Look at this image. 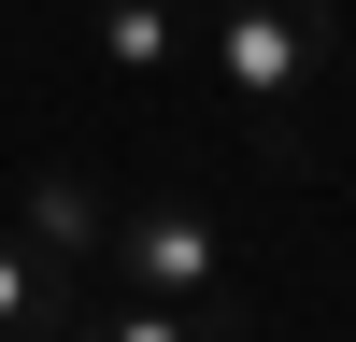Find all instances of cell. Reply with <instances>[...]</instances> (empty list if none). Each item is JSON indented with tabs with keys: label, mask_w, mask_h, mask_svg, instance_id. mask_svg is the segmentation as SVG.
Returning <instances> with one entry per match:
<instances>
[{
	"label": "cell",
	"mask_w": 356,
	"mask_h": 342,
	"mask_svg": "<svg viewBox=\"0 0 356 342\" xmlns=\"http://www.w3.org/2000/svg\"><path fill=\"white\" fill-rule=\"evenodd\" d=\"M342 43V0H228L214 28H200V57H214V86L257 114V129H285V114L314 100V72H328Z\"/></svg>",
	"instance_id": "obj_1"
},
{
	"label": "cell",
	"mask_w": 356,
	"mask_h": 342,
	"mask_svg": "<svg viewBox=\"0 0 356 342\" xmlns=\"http://www.w3.org/2000/svg\"><path fill=\"white\" fill-rule=\"evenodd\" d=\"M100 271L129 285V300H214V285H228V243H214L200 200H143V214H114Z\"/></svg>",
	"instance_id": "obj_2"
},
{
	"label": "cell",
	"mask_w": 356,
	"mask_h": 342,
	"mask_svg": "<svg viewBox=\"0 0 356 342\" xmlns=\"http://www.w3.org/2000/svg\"><path fill=\"white\" fill-rule=\"evenodd\" d=\"M15 228H29V243H43L57 271L86 285V271H100V243H114V200L86 186L72 157H43V171H29V186H15Z\"/></svg>",
	"instance_id": "obj_3"
},
{
	"label": "cell",
	"mask_w": 356,
	"mask_h": 342,
	"mask_svg": "<svg viewBox=\"0 0 356 342\" xmlns=\"http://www.w3.org/2000/svg\"><path fill=\"white\" fill-rule=\"evenodd\" d=\"M72 314H86V285L57 271L29 228H0V342H72Z\"/></svg>",
	"instance_id": "obj_4"
},
{
	"label": "cell",
	"mask_w": 356,
	"mask_h": 342,
	"mask_svg": "<svg viewBox=\"0 0 356 342\" xmlns=\"http://www.w3.org/2000/svg\"><path fill=\"white\" fill-rule=\"evenodd\" d=\"M86 43H100V57H114L129 86H157L171 57L200 43V28H186V0H100V15H86Z\"/></svg>",
	"instance_id": "obj_5"
},
{
	"label": "cell",
	"mask_w": 356,
	"mask_h": 342,
	"mask_svg": "<svg viewBox=\"0 0 356 342\" xmlns=\"http://www.w3.org/2000/svg\"><path fill=\"white\" fill-rule=\"evenodd\" d=\"M72 342H228V300H114L72 314Z\"/></svg>",
	"instance_id": "obj_6"
}]
</instances>
